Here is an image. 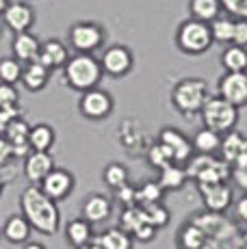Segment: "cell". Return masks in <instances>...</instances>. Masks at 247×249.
<instances>
[{"mask_svg": "<svg viewBox=\"0 0 247 249\" xmlns=\"http://www.w3.org/2000/svg\"><path fill=\"white\" fill-rule=\"evenodd\" d=\"M132 52L128 50L126 46H111L102 52V59H100V65H102V71L113 78H122L128 71L132 70Z\"/></svg>", "mask_w": 247, "mask_h": 249, "instance_id": "cell-14", "label": "cell"}, {"mask_svg": "<svg viewBox=\"0 0 247 249\" xmlns=\"http://www.w3.org/2000/svg\"><path fill=\"white\" fill-rule=\"evenodd\" d=\"M22 68H24V65L18 59H13V56H2V59H0V83H4V85L20 83Z\"/></svg>", "mask_w": 247, "mask_h": 249, "instance_id": "cell-35", "label": "cell"}, {"mask_svg": "<svg viewBox=\"0 0 247 249\" xmlns=\"http://www.w3.org/2000/svg\"><path fill=\"white\" fill-rule=\"evenodd\" d=\"M176 44L187 54H204L215 44L211 35V24L193 20V18L184 20L176 31Z\"/></svg>", "mask_w": 247, "mask_h": 249, "instance_id": "cell-7", "label": "cell"}, {"mask_svg": "<svg viewBox=\"0 0 247 249\" xmlns=\"http://www.w3.org/2000/svg\"><path fill=\"white\" fill-rule=\"evenodd\" d=\"M22 117L20 107H11V108H0V135H4L7 126L13 122V119Z\"/></svg>", "mask_w": 247, "mask_h": 249, "instance_id": "cell-42", "label": "cell"}, {"mask_svg": "<svg viewBox=\"0 0 247 249\" xmlns=\"http://www.w3.org/2000/svg\"><path fill=\"white\" fill-rule=\"evenodd\" d=\"M54 169V159L50 152H31L24 159V176L31 184L39 186L41 180Z\"/></svg>", "mask_w": 247, "mask_h": 249, "instance_id": "cell-19", "label": "cell"}, {"mask_svg": "<svg viewBox=\"0 0 247 249\" xmlns=\"http://www.w3.org/2000/svg\"><path fill=\"white\" fill-rule=\"evenodd\" d=\"M102 65L93 54H74L63 68V76L68 87L74 91H89L96 89L98 83L102 80Z\"/></svg>", "mask_w": 247, "mask_h": 249, "instance_id": "cell-3", "label": "cell"}, {"mask_svg": "<svg viewBox=\"0 0 247 249\" xmlns=\"http://www.w3.org/2000/svg\"><path fill=\"white\" fill-rule=\"evenodd\" d=\"M22 249H46V245H41V243H35V241H33V243L28 241V243H26V245L22 247Z\"/></svg>", "mask_w": 247, "mask_h": 249, "instance_id": "cell-47", "label": "cell"}, {"mask_svg": "<svg viewBox=\"0 0 247 249\" xmlns=\"http://www.w3.org/2000/svg\"><path fill=\"white\" fill-rule=\"evenodd\" d=\"M9 7V0H0V16L4 13V9Z\"/></svg>", "mask_w": 247, "mask_h": 249, "instance_id": "cell-49", "label": "cell"}, {"mask_svg": "<svg viewBox=\"0 0 247 249\" xmlns=\"http://www.w3.org/2000/svg\"><path fill=\"white\" fill-rule=\"evenodd\" d=\"M4 182H7V180H4V176H2V174H0V195H2V189H4Z\"/></svg>", "mask_w": 247, "mask_h": 249, "instance_id": "cell-50", "label": "cell"}, {"mask_svg": "<svg viewBox=\"0 0 247 249\" xmlns=\"http://www.w3.org/2000/svg\"><path fill=\"white\" fill-rule=\"evenodd\" d=\"M234 217L239 223H247V193L234 202Z\"/></svg>", "mask_w": 247, "mask_h": 249, "instance_id": "cell-44", "label": "cell"}, {"mask_svg": "<svg viewBox=\"0 0 247 249\" xmlns=\"http://www.w3.org/2000/svg\"><path fill=\"white\" fill-rule=\"evenodd\" d=\"M0 33H2V31H0Z\"/></svg>", "mask_w": 247, "mask_h": 249, "instance_id": "cell-53", "label": "cell"}, {"mask_svg": "<svg viewBox=\"0 0 247 249\" xmlns=\"http://www.w3.org/2000/svg\"><path fill=\"white\" fill-rule=\"evenodd\" d=\"M102 180L108 189L117 191V189H122V186L128 184V169L122 165V162H108V165L104 167Z\"/></svg>", "mask_w": 247, "mask_h": 249, "instance_id": "cell-32", "label": "cell"}, {"mask_svg": "<svg viewBox=\"0 0 247 249\" xmlns=\"http://www.w3.org/2000/svg\"><path fill=\"white\" fill-rule=\"evenodd\" d=\"M141 210H143V217H145V223H150L152 228L160 230L165 228L169 223V219H172V214H169L167 206L163 202L160 204H148V206H141Z\"/></svg>", "mask_w": 247, "mask_h": 249, "instance_id": "cell-34", "label": "cell"}, {"mask_svg": "<svg viewBox=\"0 0 247 249\" xmlns=\"http://www.w3.org/2000/svg\"><path fill=\"white\" fill-rule=\"evenodd\" d=\"M165 191L160 189V184L156 180L143 182L141 186H137V206H148V204H160L163 202Z\"/></svg>", "mask_w": 247, "mask_h": 249, "instance_id": "cell-33", "label": "cell"}, {"mask_svg": "<svg viewBox=\"0 0 247 249\" xmlns=\"http://www.w3.org/2000/svg\"><path fill=\"white\" fill-rule=\"evenodd\" d=\"M159 143L167 147L169 154H172L174 165H180V167L187 165V162L191 160V156L195 154L193 145H191V139H187L180 130H176V128H163V130L159 132Z\"/></svg>", "mask_w": 247, "mask_h": 249, "instance_id": "cell-12", "label": "cell"}, {"mask_svg": "<svg viewBox=\"0 0 247 249\" xmlns=\"http://www.w3.org/2000/svg\"><path fill=\"white\" fill-rule=\"evenodd\" d=\"M70 44L76 48V54H91L104 44V31L96 22H76L70 28Z\"/></svg>", "mask_w": 247, "mask_h": 249, "instance_id": "cell-8", "label": "cell"}, {"mask_svg": "<svg viewBox=\"0 0 247 249\" xmlns=\"http://www.w3.org/2000/svg\"><path fill=\"white\" fill-rule=\"evenodd\" d=\"M115 202L122 204L124 208H130V206H137V186L126 184L122 189L115 191Z\"/></svg>", "mask_w": 247, "mask_h": 249, "instance_id": "cell-40", "label": "cell"}, {"mask_svg": "<svg viewBox=\"0 0 247 249\" xmlns=\"http://www.w3.org/2000/svg\"><path fill=\"white\" fill-rule=\"evenodd\" d=\"M199 115H202L204 128L217 132V135H228V132H232L236 122H239V108L232 107L226 100H221L219 95H215V98L208 95L206 104L202 107Z\"/></svg>", "mask_w": 247, "mask_h": 249, "instance_id": "cell-6", "label": "cell"}, {"mask_svg": "<svg viewBox=\"0 0 247 249\" xmlns=\"http://www.w3.org/2000/svg\"><path fill=\"white\" fill-rule=\"evenodd\" d=\"M70 61L68 48L63 41L59 39H46L39 48V56L37 63H41L46 70H56V68H65V63Z\"/></svg>", "mask_w": 247, "mask_h": 249, "instance_id": "cell-20", "label": "cell"}, {"mask_svg": "<svg viewBox=\"0 0 247 249\" xmlns=\"http://www.w3.org/2000/svg\"><path fill=\"white\" fill-rule=\"evenodd\" d=\"M208 100V85L202 78H182L172 91V104L182 115H197Z\"/></svg>", "mask_w": 247, "mask_h": 249, "instance_id": "cell-5", "label": "cell"}, {"mask_svg": "<svg viewBox=\"0 0 247 249\" xmlns=\"http://www.w3.org/2000/svg\"><path fill=\"white\" fill-rule=\"evenodd\" d=\"M11 159H13V150H11V145H9L7 139L0 135V169H2V167L7 165V162L11 160Z\"/></svg>", "mask_w": 247, "mask_h": 249, "instance_id": "cell-45", "label": "cell"}, {"mask_svg": "<svg viewBox=\"0 0 247 249\" xmlns=\"http://www.w3.org/2000/svg\"><path fill=\"white\" fill-rule=\"evenodd\" d=\"M20 95H18L16 85H4L0 83V108H11V107H20L18 104Z\"/></svg>", "mask_w": 247, "mask_h": 249, "instance_id": "cell-39", "label": "cell"}, {"mask_svg": "<svg viewBox=\"0 0 247 249\" xmlns=\"http://www.w3.org/2000/svg\"><path fill=\"white\" fill-rule=\"evenodd\" d=\"M39 48L41 41L37 39V35H33L31 31L26 33H18L13 37V59H18L22 65L33 63L39 56Z\"/></svg>", "mask_w": 247, "mask_h": 249, "instance_id": "cell-21", "label": "cell"}, {"mask_svg": "<svg viewBox=\"0 0 247 249\" xmlns=\"http://www.w3.org/2000/svg\"><path fill=\"white\" fill-rule=\"evenodd\" d=\"M0 236H2V234H0Z\"/></svg>", "mask_w": 247, "mask_h": 249, "instance_id": "cell-52", "label": "cell"}, {"mask_svg": "<svg viewBox=\"0 0 247 249\" xmlns=\"http://www.w3.org/2000/svg\"><path fill=\"white\" fill-rule=\"evenodd\" d=\"M219 154L232 169H247V137L243 132H228L221 139Z\"/></svg>", "mask_w": 247, "mask_h": 249, "instance_id": "cell-13", "label": "cell"}, {"mask_svg": "<svg viewBox=\"0 0 247 249\" xmlns=\"http://www.w3.org/2000/svg\"><path fill=\"white\" fill-rule=\"evenodd\" d=\"M232 178L241 189L247 191V169H232Z\"/></svg>", "mask_w": 247, "mask_h": 249, "instance_id": "cell-46", "label": "cell"}, {"mask_svg": "<svg viewBox=\"0 0 247 249\" xmlns=\"http://www.w3.org/2000/svg\"><path fill=\"white\" fill-rule=\"evenodd\" d=\"M20 210L22 217L28 221L31 230L54 236L61 228V208L56 202H52L39 186L31 184L20 193Z\"/></svg>", "mask_w": 247, "mask_h": 249, "instance_id": "cell-1", "label": "cell"}, {"mask_svg": "<svg viewBox=\"0 0 247 249\" xmlns=\"http://www.w3.org/2000/svg\"><path fill=\"white\" fill-rule=\"evenodd\" d=\"M241 249H247V230L241 232Z\"/></svg>", "mask_w": 247, "mask_h": 249, "instance_id": "cell-48", "label": "cell"}, {"mask_svg": "<svg viewBox=\"0 0 247 249\" xmlns=\"http://www.w3.org/2000/svg\"><path fill=\"white\" fill-rule=\"evenodd\" d=\"M65 238L74 249L87 247L93 241V226L89 221H85L83 217H76L65 226Z\"/></svg>", "mask_w": 247, "mask_h": 249, "instance_id": "cell-23", "label": "cell"}, {"mask_svg": "<svg viewBox=\"0 0 247 249\" xmlns=\"http://www.w3.org/2000/svg\"><path fill=\"white\" fill-rule=\"evenodd\" d=\"M197 191L208 213L226 214L232 206V189L228 184H197Z\"/></svg>", "mask_w": 247, "mask_h": 249, "instance_id": "cell-15", "label": "cell"}, {"mask_svg": "<svg viewBox=\"0 0 247 249\" xmlns=\"http://www.w3.org/2000/svg\"><path fill=\"white\" fill-rule=\"evenodd\" d=\"M2 22L11 28L13 33H26L31 31L33 22H35V11H33L31 4L16 0V2H9V7L2 13Z\"/></svg>", "mask_w": 247, "mask_h": 249, "instance_id": "cell-16", "label": "cell"}, {"mask_svg": "<svg viewBox=\"0 0 247 249\" xmlns=\"http://www.w3.org/2000/svg\"><path fill=\"white\" fill-rule=\"evenodd\" d=\"M232 46L245 48L247 46V22L236 20L234 22V37H232Z\"/></svg>", "mask_w": 247, "mask_h": 249, "instance_id": "cell-43", "label": "cell"}, {"mask_svg": "<svg viewBox=\"0 0 247 249\" xmlns=\"http://www.w3.org/2000/svg\"><path fill=\"white\" fill-rule=\"evenodd\" d=\"M221 135L217 132L208 130V128H199V130L193 135L191 139V145L195 154H208V156H215L221 147Z\"/></svg>", "mask_w": 247, "mask_h": 249, "instance_id": "cell-26", "label": "cell"}, {"mask_svg": "<svg viewBox=\"0 0 247 249\" xmlns=\"http://www.w3.org/2000/svg\"><path fill=\"white\" fill-rule=\"evenodd\" d=\"M156 232H159L156 228H152L150 223H143V226H139L135 232H132V241H137V243H152L156 238Z\"/></svg>", "mask_w": 247, "mask_h": 249, "instance_id": "cell-41", "label": "cell"}, {"mask_svg": "<svg viewBox=\"0 0 247 249\" xmlns=\"http://www.w3.org/2000/svg\"><path fill=\"white\" fill-rule=\"evenodd\" d=\"M221 65L226 68V71H247V48H226L221 54Z\"/></svg>", "mask_w": 247, "mask_h": 249, "instance_id": "cell-30", "label": "cell"}, {"mask_svg": "<svg viewBox=\"0 0 247 249\" xmlns=\"http://www.w3.org/2000/svg\"><path fill=\"white\" fill-rule=\"evenodd\" d=\"M80 249H89V245H87V247H80Z\"/></svg>", "mask_w": 247, "mask_h": 249, "instance_id": "cell-51", "label": "cell"}, {"mask_svg": "<svg viewBox=\"0 0 247 249\" xmlns=\"http://www.w3.org/2000/svg\"><path fill=\"white\" fill-rule=\"evenodd\" d=\"M217 93L232 107L247 104V71H226L217 83Z\"/></svg>", "mask_w": 247, "mask_h": 249, "instance_id": "cell-10", "label": "cell"}, {"mask_svg": "<svg viewBox=\"0 0 247 249\" xmlns=\"http://www.w3.org/2000/svg\"><path fill=\"white\" fill-rule=\"evenodd\" d=\"M189 11L193 20L211 24L215 18L221 16V4L219 0H189Z\"/></svg>", "mask_w": 247, "mask_h": 249, "instance_id": "cell-28", "label": "cell"}, {"mask_svg": "<svg viewBox=\"0 0 247 249\" xmlns=\"http://www.w3.org/2000/svg\"><path fill=\"white\" fill-rule=\"evenodd\" d=\"M96 241L104 249H132L135 241L128 232H124L122 228H108L102 234H96Z\"/></svg>", "mask_w": 247, "mask_h": 249, "instance_id": "cell-27", "label": "cell"}, {"mask_svg": "<svg viewBox=\"0 0 247 249\" xmlns=\"http://www.w3.org/2000/svg\"><path fill=\"white\" fill-rule=\"evenodd\" d=\"M184 174L197 184H228L232 178V167L217 156L193 154L191 160L184 165Z\"/></svg>", "mask_w": 247, "mask_h": 249, "instance_id": "cell-4", "label": "cell"}, {"mask_svg": "<svg viewBox=\"0 0 247 249\" xmlns=\"http://www.w3.org/2000/svg\"><path fill=\"white\" fill-rule=\"evenodd\" d=\"M234 22L228 16H219L211 22V35L212 41L217 44H232V37H234Z\"/></svg>", "mask_w": 247, "mask_h": 249, "instance_id": "cell-31", "label": "cell"}, {"mask_svg": "<svg viewBox=\"0 0 247 249\" xmlns=\"http://www.w3.org/2000/svg\"><path fill=\"white\" fill-rule=\"evenodd\" d=\"M189 219L204 234L199 249H241V230L226 214L202 210V213L191 214Z\"/></svg>", "mask_w": 247, "mask_h": 249, "instance_id": "cell-2", "label": "cell"}, {"mask_svg": "<svg viewBox=\"0 0 247 249\" xmlns=\"http://www.w3.org/2000/svg\"><path fill=\"white\" fill-rule=\"evenodd\" d=\"M189 178H187V174H184V167H180V165H167V167H163V169L159 171V184H160V189L167 193V191H178L180 186L184 184Z\"/></svg>", "mask_w": 247, "mask_h": 249, "instance_id": "cell-29", "label": "cell"}, {"mask_svg": "<svg viewBox=\"0 0 247 249\" xmlns=\"http://www.w3.org/2000/svg\"><path fill=\"white\" fill-rule=\"evenodd\" d=\"M50 80V70H46L41 63H37V61H33V63H26L24 68H22V78L20 83L24 85L28 91H41L48 85Z\"/></svg>", "mask_w": 247, "mask_h": 249, "instance_id": "cell-24", "label": "cell"}, {"mask_svg": "<svg viewBox=\"0 0 247 249\" xmlns=\"http://www.w3.org/2000/svg\"><path fill=\"white\" fill-rule=\"evenodd\" d=\"M74 186H76V178H74L72 171L63 169V167H54V169L41 180L39 189L48 195L52 202L59 204V202H63V199H68L70 195H72Z\"/></svg>", "mask_w": 247, "mask_h": 249, "instance_id": "cell-11", "label": "cell"}, {"mask_svg": "<svg viewBox=\"0 0 247 249\" xmlns=\"http://www.w3.org/2000/svg\"><path fill=\"white\" fill-rule=\"evenodd\" d=\"M0 234L13 245H26L28 238H31V226H28V221L22 214H9L4 219Z\"/></svg>", "mask_w": 247, "mask_h": 249, "instance_id": "cell-22", "label": "cell"}, {"mask_svg": "<svg viewBox=\"0 0 247 249\" xmlns=\"http://www.w3.org/2000/svg\"><path fill=\"white\" fill-rule=\"evenodd\" d=\"M28 132H31V126H28V122L24 117L13 119V122L7 126V130H4L2 137L9 141L16 159H26V156L33 152L31 145H28Z\"/></svg>", "mask_w": 247, "mask_h": 249, "instance_id": "cell-17", "label": "cell"}, {"mask_svg": "<svg viewBox=\"0 0 247 249\" xmlns=\"http://www.w3.org/2000/svg\"><path fill=\"white\" fill-rule=\"evenodd\" d=\"M54 141H56V135L52 126H48V124H35V126H31L28 145H31L33 152H50Z\"/></svg>", "mask_w": 247, "mask_h": 249, "instance_id": "cell-25", "label": "cell"}, {"mask_svg": "<svg viewBox=\"0 0 247 249\" xmlns=\"http://www.w3.org/2000/svg\"><path fill=\"white\" fill-rule=\"evenodd\" d=\"M113 214V202L111 197L102 193H91L87 199L83 202V219L89 221L91 226H100L106 223Z\"/></svg>", "mask_w": 247, "mask_h": 249, "instance_id": "cell-18", "label": "cell"}, {"mask_svg": "<svg viewBox=\"0 0 247 249\" xmlns=\"http://www.w3.org/2000/svg\"><path fill=\"white\" fill-rule=\"evenodd\" d=\"M113 108H115L113 95L100 87L85 91L78 100V111L87 119H106L113 113Z\"/></svg>", "mask_w": 247, "mask_h": 249, "instance_id": "cell-9", "label": "cell"}, {"mask_svg": "<svg viewBox=\"0 0 247 249\" xmlns=\"http://www.w3.org/2000/svg\"><path fill=\"white\" fill-rule=\"evenodd\" d=\"M219 4L228 18L247 22V0H219Z\"/></svg>", "mask_w": 247, "mask_h": 249, "instance_id": "cell-38", "label": "cell"}, {"mask_svg": "<svg viewBox=\"0 0 247 249\" xmlns=\"http://www.w3.org/2000/svg\"><path fill=\"white\" fill-rule=\"evenodd\" d=\"M145 223V217H143V210H141V206H130V208H124L122 214H120V228L124 232H128L132 236V232H135L139 226H143Z\"/></svg>", "mask_w": 247, "mask_h": 249, "instance_id": "cell-36", "label": "cell"}, {"mask_svg": "<svg viewBox=\"0 0 247 249\" xmlns=\"http://www.w3.org/2000/svg\"><path fill=\"white\" fill-rule=\"evenodd\" d=\"M148 162L152 167H154V169H163V167H167V165H172V154H169V150L165 145H160L159 141L154 143V145L150 147L148 150Z\"/></svg>", "mask_w": 247, "mask_h": 249, "instance_id": "cell-37", "label": "cell"}]
</instances>
